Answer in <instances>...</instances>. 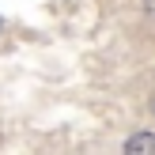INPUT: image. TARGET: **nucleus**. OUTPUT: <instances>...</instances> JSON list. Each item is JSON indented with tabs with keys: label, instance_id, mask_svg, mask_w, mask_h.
I'll use <instances>...</instances> for the list:
<instances>
[{
	"label": "nucleus",
	"instance_id": "obj_2",
	"mask_svg": "<svg viewBox=\"0 0 155 155\" xmlns=\"http://www.w3.org/2000/svg\"><path fill=\"white\" fill-rule=\"evenodd\" d=\"M151 110H155V95H151Z\"/></svg>",
	"mask_w": 155,
	"mask_h": 155
},
{
	"label": "nucleus",
	"instance_id": "obj_1",
	"mask_svg": "<svg viewBox=\"0 0 155 155\" xmlns=\"http://www.w3.org/2000/svg\"><path fill=\"white\" fill-rule=\"evenodd\" d=\"M125 151L129 155H155V136L151 133H136L125 140Z\"/></svg>",
	"mask_w": 155,
	"mask_h": 155
}]
</instances>
